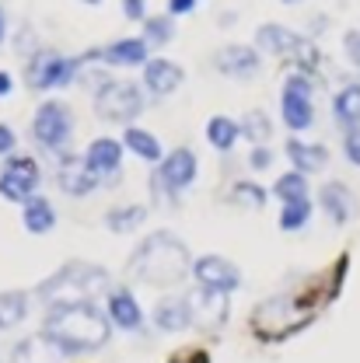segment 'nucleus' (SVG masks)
I'll return each mask as SVG.
<instances>
[{
    "instance_id": "obj_12",
    "label": "nucleus",
    "mask_w": 360,
    "mask_h": 363,
    "mask_svg": "<svg viewBox=\"0 0 360 363\" xmlns=\"http://www.w3.org/2000/svg\"><path fill=\"white\" fill-rule=\"evenodd\" d=\"M98 175L88 168V161L84 157H77V154H63L60 161H56V185L67 192V196H74V199H81V196H88L98 189Z\"/></svg>"
},
{
    "instance_id": "obj_13",
    "label": "nucleus",
    "mask_w": 360,
    "mask_h": 363,
    "mask_svg": "<svg viewBox=\"0 0 360 363\" xmlns=\"http://www.w3.org/2000/svg\"><path fill=\"white\" fill-rule=\"evenodd\" d=\"M182 81H185V70H182L179 63L165 60V56L143 63V88H147V94H154V98L175 94L182 88Z\"/></svg>"
},
{
    "instance_id": "obj_28",
    "label": "nucleus",
    "mask_w": 360,
    "mask_h": 363,
    "mask_svg": "<svg viewBox=\"0 0 360 363\" xmlns=\"http://www.w3.org/2000/svg\"><path fill=\"white\" fill-rule=\"evenodd\" d=\"M140 25H143V35H140V39L147 45H168L175 39V18H172L168 11H165V14H147Z\"/></svg>"
},
{
    "instance_id": "obj_39",
    "label": "nucleus",
    "mask_w": 360,
    "mask_h": 363,
    "mask_svg": "<svg viewBox=\"0 0 360 363\" xmlns=\"http://www.w3.org/2000/svg\"><path fill=\"white\" fill-rule=\"evenodd\" d=\"M14 143H18L14 130H11L7 123H0V157H4V154H11V150H14Z\"/></svg>"
},
{
    "instance_id": "obj_33",
    "label": "nucleus",
    "mask_w": 360,
    "mask_h": 363,
    "mask_svg": "<svg viewBox=\"0 0 360 363\" xmlns=\"http://www.w3.org/2000/svg\"><path fill=\"white\" fill-rule=\"evenodd\" d=\"M308 220H312V199L283 203V210H280V227L283 230H301Z\"/></svg>"
},
{
    "instance_id": "obj_16",
    "label": "nucleus",
    "mask_w": 360,
    "mask_h": 363,
    "mask_svg": "<svg viewBox=\"0 0 360 363\" xmlns=\"http://www.w3.org/2000/svg\"><path fill=\"white\" fill-rule=\"evenodd\" d=\"M301 39H305V35H298V32H290L287 25H276V21L259 25V32H256V45L266 49V52H273V56H280V60H287V63L294 60Z\"/></svg>"
},
{
    "instance_id": "obj_5",
    "label": "nucleus",
    "mask_w": 360,
    "mask_h": 363,
    "mask_svg": "<svg viewBox=\"0 0 360 363\" xmlns=\"http://www.w3.org/2000/svg\"><path fill=\"white\" fill-rule=\"evenodd\" d=\"M94 112L105 123H133L143 112V91L133 81H116L109 77L102 88H94Z\"/></svg>"
},
{
    "instance_id": "obj_23",
    "label": "nucleus",
    "mask_w": 360,
    "mask_h": 363,
    "mask_svg": "<svg viewBox=\"0 0 360 363\" xmlns=\"http://www.w3.org/2000/svg\"><path fill=\"white\" fill-rule=\"evenodd\" d=\"M123 147H130L140 161H147V164H158L161 157H165V150H161V143H158V136L147 133V130H140V126H126V133H123Z\"/></svg>"
},
{
    "instance_id": "obj_3",
    "label": "nucleus",
    "mask_w": 360,
    "mask_h": 363,
    "mask_svg": "<svg viewBox=\"0 0 360 363\" xmlns=\"http://www.w3.org/2000/svg\"><path fill=\"white\" fill-rule=\"evenodd\" d=\"M109 294V272L91 262H67L60 272H53L45 283H39L36 297L45 308H63V304H88L94 297Z\"/></svg>"
},
{
    "instance_id": "obj_35",
    "label": "nucleus",
    "mask_w": 360,
    "mask_h": 363,
    "mask_svg": "<svg viewBox=\"0 0 360 363\" xmlns=\"http://www.w3.org/2000/svg\"><path fill=\"white\" fill-rule=\"evenodd\" d=\"M343 150H347L350 164H357V168H360V126H354V130H347V140H343Z\"/></svg>"
},
{
    "instance_id": "obj_19",
    "label": "nucleus",
    "mask_w": 360,
    "mask_h": 363,
    "mask_svg": "<svg viewBox=\"0 0 360 363\" xmlns=\"http://www.w3.org/2000/svg\"><path fill=\"white\" fill-rule=\"evenodd\" d=\"M287 157H290V164H294V172H301V175H315L322 172L325 164H329V150L322 147V143H305V140H298V136H290L287 140Z\"/></svg>"
},
{
    "instance_id": "obj_4",
    "label": "nucleus",
    "mask_w": 360,
    "mask_h": 363,
    "mask_svg": "<svg viewBox=\"0 0 360 363\" xmlns=\"http://www.w3.org/2000/svg\"><path fill=\"white\" fill-rule=\"evenodd\" d=\"M81 56H63L53 49H36L25 63V81L32 91H56L67 88L81 77Z\"/></svg>"
},
{
    "instance_id": "obj_10",
    "label": "nucleus",
    "mask_w": 360,
    "mask_h": 363,
    "mask_svg": "<svg viewBox=\"0 0 360 363\" xmlns=\"http://www.w3.org/2000/svg\"><path fill=\"white\" fill-rule=\"evenodd\" d=\"M214 70L224 74V77H256L263 70V56L256 45H245V43H231V45H221L214 52Z\"/></svg>"
},
{
    "instance_id": "obj_29",
    "label": "nucleus",
    "mask_w": 360,
    "mask_h": 363,
    "mask_svg": "<svg viewBox=\"0 0 360 363\" xmlns=\"http://www.w3.org/2000/svg\"><path fill=\"white\" fill-rule=\"evenodd\" d=\"M25 315H28V294H25V290H7V294H0V332H4V328H14Z\"/></svg>"
},
{
    "instance_id": "obj_25",
    "label": "nucleus",
    "mask_w": 360,
    "mask_h": 363,
    "mask_svg": "<svg viewBox=\"0 0 360 363\" xmlns=\"http://www.w3.org/2000/svg\"><path fill=\"white\" fill-rule=\"evenodd\" d=\"M63 360L67 353L53 342V339H45V335H36V339H25L18 350H14V357L11 363H39V360Z\"/></svg>"
},
{
    "instance_id": "obj_18",
    "label": "nucleus",
    "mask_w": 360,
    "mask_h": 363,
    "mask_svg": "<svg viewBox=\"0 0 360 363\" xmlns=\"http://www.w3.org/2000/svg\"><path fill=\"white\" fill-rule=\"evenodd\" d=\"M318 199H322V210L329 213V220H332V224H347V220L354 217V210H357L354 192H350L343 182H325Z\"/></svg>"
},
{
    "instance_id": "obj_37",
    "label": "nucleus",
    "mask_w": 360,
    "mask_h": 363,
    "mask_svg": "<svg viewBox=\"0 0 360 363\" xmlns=\"http://www.w3.org/2000/svg\"><path fill=\"white\" fill-rule=\"evenodd\" d=\"M343 49H347V56L354 60V67H360V32H347V39H343Z\"/></svg>"
},
{
    "instance_id": "obj_27",
    "label": "nucleus",
    "mask_w": 360,
    "mask_h": 363,
    "mask_svg": "<svg viewBox=\"0 0 360 363\" xmlns=\"http://www.w3.org/2000/svg\"><path fill=\"white\" fill-rule=\"evenodd\" d=\"M147 220V206H140V203H130V206H112L109 213H105V227L109 230H116V234H130L136 227Z\"/></svg>"
},
{
    "instance_id": "obj_43",
    "label": "nucleus",
    "mask_w": 360,
    "mask_h": 363,
    "mask_svg": "<svg viewBox=\"0 0 360 363\" xmlns=\"http://www.w3.org/2000/svg\"><path fill=\"white\" fill-rule=\"evenodd\" d=\"M81 4H88V7H98V4H102V0H81Z\"/></svg>"
},
{
    "instance_id": "obj_17",
    "label": "nucleus",
    "mask_w": 360,
    "mask_h": 363,
    "mask_svg": "<svg viewBox=\"0 0 360 363\" xmlns=\"http://www.w3.org/2000/svg\"><path fill=\"white\" fill-rule=\"evenodd\" d=\"M151 45L143 39H116V43L102 45V63L105 67H143L151 56Z\"/></svg>"
},
{
    "instance_id": "obj_14",
    "label": "nucleus",
    "mask_w": 360,
    "mask_h": 363,
    "mask_svg": "<svg viewBox=\"0 0 360 363\" xmlns=\"http://www.w3.org/2000/svg\"><path fill=\"white\" fill-rule=\"evenodd\" d=\"M189 308H192V321H200L203 328H221L227 321V315H231L227 294L207 290V286H200V290L189 297Z\"/></svg>"
},
{
    "instance_id": "obj_26",
    "label": "nucleus",
    "mask_w": 360,
    "mask_h": 363,
    "mask_svg": "<svg viewBox=\"0 0 360 363\" xmlns=\"http://www.w3.org/2000/svg\"><path fill=\"white\" fill-rule=\"evenodd\" d=\"M207 140H210V147L231 154L234 143L241 140V123H234V119H227V116H214V119L207 123Z\"/></svg>"
},
{
    "instance_id": "obj_15",
    "label": "nucleus",
    "mask_w": 360,
    "mask_h": 363,
    "mask_svg": "<svg viewBox=\"0 0 360 363\" xmlns=\"http://www.w3.org/2000/svg\"><path fill=\"white\" fill-rule=\"evenodd\" d=\"M84 161L98 179H109V175H119V164H123V140H112V136H98L91 140L88 150H84Z\"/></svg>"
},
{
    "instance_id": "obj_32",
    "label": "nucleus",
    "mask_w": 360,
    "mask_h": 363,
    "mask_svg": "<svg viewBox=\"0 0 360 363\" xmlns=\"http://www.w3.org/2000/svg\"><path fill=\"white\" fill-rule=\"evenodd\" d=\"M241 136H245V140H252V147L266 143V140L273 136L270 116H266L263 108H252V112H245V119H241Z\"/></svg>"
},
{
    "instance_id": "obj_11",
    "label": "nucleus",
    "mask_w": 360,
    "mask_h": 363,
    "mask_svg": "<svg viewBox=\"0 0 360 363\" xmlns=\"http://www.w3.org/2000/svg\"><path fill=\"white\" fill-rule=\"evenodd\" d=\"M192 276H196L200 286L221 290V294H231V290L241 286V272H238V266L227 262V259H221V255H203V259H196V262H192Z\"/></svg>"
},
{
    "instance_id": "obj_2",
    "label": "nucleus",
    "mask_w": 360,
    "mask_h": 363,
    "mask_svg": "<svg viewBox=\"0 0 360 363\" xmlns=\"http://www.w3.org/2000/svg\"><path fill=\"white\" fill-rule=\"evenodd\" d=\"M109 318L102 315L94 304H63V308H49L45 315L43 335L53 339L67 357H81L94 353L109 342Z\"/></svg>"
},
{
    "instance_id": "obj_6",
    "label": "nucleus",
    "mask_w": 360,
    "mask_h": 363,
    "mask_svg": "<svg viewBox=\"0 0 360 363\" xmlns=\"http://www.w3.org/2000/svg\"><path fill=\"white\" fill-rule=\"evenodd\" d=\"M74 136V112L63 101H43L32 116V140L49 154H67Z\"/></svg>"
},
{
    "instance_id": "obj_31",
    "label": "nucleus",
    "mask_w": 360,
    "mask_h": 363,
    "mask_svg": "<svg viewBox=\"0 0 360 363\" xmlns=\"http://www.w3.org/2000/svg\"><path fill=\"white\" fill-rule=\"evenodd\" d=\"M266 199H270V192H266L263 185H256V182H234V185H231V203H234V206L263 210Z\"/></svg>"
},
{
    "instance_id": "obj_24",
    "label": "nucleus",
    "mask_w": 360,
    "mask_h": 363,
    "mask_svg": "<svg viewBox=\"0 0 360 363\" xmlns=\"http://www.w3.org/2000/svg\"><path fill=\"white\" fill-rule=\"evenodd\" d=\"M332 116H336V123L347 126V130L360 126V84L339 88V94L332 98Z\"/></svg>"
},
{
    "instance_id": "obj_7",
    "label": "nucleus",
    "mask_w": 360,
    "mask_h": 363,
    "mask_svg": "<svg viewBox=\"0 0 360 363\" xmlns=\"http://www.w3.org/2000/svg\"><path fill=\"white\" fill-rule=\"evenodd\" d=\"M312 94H315L312 74H305V70L287 74L283 91H280V116H283V123H287L294 133H305V130H312V123H315Z\"/></svg>"
},
{
    "instance_id": "obj_40",
    "label": "nucleus",
    "mask_w": 360,
    "mask_h": 363,
    "mask_svg": "<svg viewBox=\"0 0 360 363\" xmlns=\"http://www.w3.org/2000/svg\"><path fill=\"white\" fill-rule=\"evenodd\" d=\"M11 91H14V77L7 70H0V98H7Z\"/></svg>"
},
{
    "instance_id": "obj_22",
    "label": "nucleus",
    "mask_w": 360,
    "mask_h": 363,
    "mask_svg": "<svg viewBox=\"0 0 360 363\" xmlns=\"http://www.w3.org/2000/svg\"><path fill=\"white\" fill-rule=\"evenodd\" d=\"M21 220H25V230H28V234H49V230L56 227V210H53V203H49L45 196L36 192V196L25 203Z\"/></svg>"
},
{
    "instance_id": "obj_42",
    "label": "nucleus",
    "mask_w": 360,
    "mask_h": 363,
    "mask_svg": "<svg viewBox=\"0 0 360 363\" xmlns=\"http://www.w3.org/2000/svg\"><path fill=\"white\" fill-rule=\"evenodd\" d=\"M280 4H287V7H298V4H305V0H280Z\"/></svg>"
},
{
    "instance_id": "obj_8",
    "label": "nucleus",
    "mask_w": 360,
    "mask_h": 363,
    "mask_svg": "<svg viewBox=\"0 0 360 363\" xmlns=\"http://www.w3.org/2000/svg\"><path fill=\"white\" fill-rule=\"evenodd\" d=\"M196 172H200V161L189 147H175L168 157H161V168L154 175V196H168L172 203L179 199L182 192L196 182Z\"/></svg>"
},
{
    "instance_id": "obj_1",
    "label": "nucleus",
    "mask_w": 360,
    "mask_h": 363,
    "mask_svg": "<svg viewBox=\"0 0 360 363\" xmlns=\"http://www.w3.org/2000/svg\"><path fill=\"white\" fill-rule=\"evenodd\" d=\"M189 272H192L189 248L172 230L147 234L130 255V276L136 283H147V286H179Z\"/></svg>"
},
{
    "instance_id": "obj_36",
    "label": "nucleus",
    "mask_w": 360,
    "mask_h": 363,
    "mask_svg": "<svg viewBox=\"0 0 360 363\" xmlns=\"http://www.w3.org/2000/svg\"><path fill=\"white\" fill-rule=\"evenodd\" d=\"M123 18L126 21H143L147 18V0H123Z\"/></svg>"
},
{
    "instance_id": "obj_30",
    "label": "nucleus",
    "mask_w": 360,
    "mask_h": 363,
    "mask_svg": "<svg viewBox=\"0 0 360 363\" xmlns=\"http://www.w3.org/2000/svg\"><path fill=\"white\" fill-rule=\"evenodd\" d=\"M273 196L280 203H298V199H308V175L301 172H287L273 182Z\"/></svg>"
},
{
    "instance_id": "obj_9",
    "label": "nucleus",
    "mask_w": 360,
    "mask_h": 363,
    "mask_svg": "<svg viewBox=\"0 0 360 363\" xmlns=\"http://www.w3.org/2000/svg\"><path fill=\"white\" fill-rule=\"evenodd\" d=\"M39 182H43L39 161H36V157H25V154H14V157H7V164L0 168V196L25 206V203L36 196Z\"/></svg>"
},
{
    "instance_id": "obj_38",
    "label": "nucleus",
    "mask_w": 360,
    "mask_h": 363,
    "mask_svg": "<svg viewBox=\"0 0 360 363\" xmlns=\"http://www.w3.org/2000/svg\"><path fill=\"white\" fill-rule=\"evenodd\" d=\"M196 4H200V0H168V7H165V11H168L172 18H185V14H192V11H196Z\"/></svg>"
},
{
    "instance_id": "obj_21",
    "label": "nucleus",
    "mask_w": 360,
    "mask_h": 363,
    "mask_svg": "<svg viewBox=\"0 0 360 363\" xmlns=\"http://www.w3.org/2000/svg\"><path fill=\"white\" fill-rule=\"evenodd\" d=\"M154 321L158 328L165 332H182L192 325V308H189V297H165L158 308H154Z\"/></svg>"
},
{
    "instance_id": "obj_41",
    "label": "nucleus",
    "mask_w": 360,
    "mask_h": 363,
    "mask_svg": "<svg viewBox=\"0 0 360 363\" xmlns=\"http://www.w3.org/2000/svg\"><path fill=\"white\" fill-rule=\"evenodd\" d=\"M7 39V11H4V4H0V43Z\"/></svg>"
},
{
    "instance_id": "obj_34",
    "label": "nucleus",
    "mask_w": 360,
    "mask_h": 363,
    "mask_svg": "<svg viewBox=\"0 0 360 363\" xmlns=\"http://www.w3.org/2000/svg\"><path fill=\"white\" fill-rule=\"evenodd\" d=\"M273 164V150L266 143H259V147H252V154H249V168L252 172H266Z\"/></svg>"
},
{
    "instance_id": "obj_20",
    "label": "nucleus",
    "mask_w": 360,
    "mask_h": 363,
    "mask_svg": "<svg viewBox=\"0 0 360 363\" xmlns=\"http://www.w3.org/2000/svg\"><path fill=\"white\" fill-rule=\"evenodd\" d=\"M109 321H116V328H126V332H136L143 325V311L130 290H123V286L109 290Z\"/></svg>"
}]
</instances>
